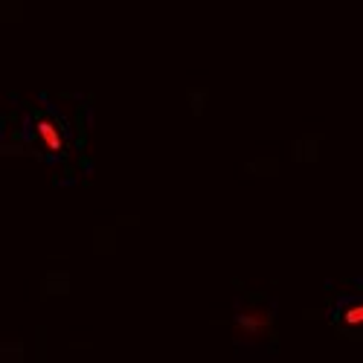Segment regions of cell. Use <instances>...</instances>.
<instances>
[{"label":"cell","mask_w":363,"mask_h":363,"mask_svg":"<svg viewBox=\"0 0 363 363\" xmlns=\"http://www.w3.org/2000/svg\"><path fill=\"white\" fill-rule=\"evenodd\" d=\"M270 325H274V317H270V311L262 308V306H247V308H241V311L233 317L235 337H241V340L267 335Z\"/></svg>","instance_id":"cell-1"},{"label":"cell","mask_w":363,"mask_h":363,"mask_svg":"<svg viewBox=\"0 0 363 363\" xmlns=\"http://www.w3.org/2000/svg\"><path fill=\"white\" fill-rule=\"evenodd\" d=\"M35 134L44 143L47 151H58V148H62V134H58V128L50 123V119H38V123H35Z\"/></svg>","instance_id":"cell-2"},{"label":"cell","mask_w":363,"mask_h":363,"mask_svg":"<svg viewBox=\"0 0 363 363\" xmlns=\"http://www.w3.org/2000/svg\"><path fill=\"white\" fill-rule=\"evenodd\" d=\"M340 323H343V325H349V328H352V325H354V328H357V325H363V299H357V302H352V306H346V308H343Z\"/></svg>","instance_id":"cell-3"}]
</instances>
